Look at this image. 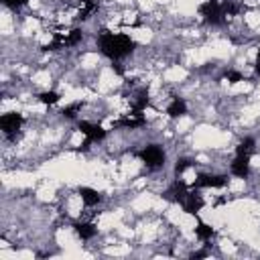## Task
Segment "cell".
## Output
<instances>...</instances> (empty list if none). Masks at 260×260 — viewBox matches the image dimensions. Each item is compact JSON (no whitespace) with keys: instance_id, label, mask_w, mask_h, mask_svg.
Masks as SVG:
<instances>
[{"instance_id":"obj_1","label":"cell","mask_w":260,"mask_h":260,"mask_svg":"<svg viewBox=\"0 0 260 260\" xmlns=\"http://www.w3.org/2000/svg\"><path fill=\"white\" fill-rule=\"evenodd\" d=\"M98 47L110 61H120L134 51V39L126 32L102 30L98 35Z\"/></svg>"},{"instance_id":"obj_2","label":"cell","mask_w":260,"mask_h":260,"mask_svg":"<svg viewBox=\"0 0 260 260\" xmlns=\"http://www.w3.org/2000/svg\"><path fill=\"white\" fill-rule=\"evenodd\" d=\"M138 156L144 162V167L150 169V171H156V169H160L165 165V150L158 144H146L138 152Z\"/></svg>"},{"instance_id":"obj_3","label":"cell","mask_w":260,"mask_h":260,"mask_svg":"<svg viewBox=\"0 0 260 260\" xmlns=\"http://www.w3.org/2000/svg\"><path fill=\"white\" fill-rule=\"evenodd\" d=\"M77 128L79 132L85 136V142H83V148L91 142H100L108 136V130L102 126V124H95V122H87V120H79L77 122Z\"/></svg>"},{"instance_id":"obj_4","label":"cell","mask_w":260,"mask_h":260,"mask_svg":"<svg viewBox=\"0 0 260 260\" xmlns=\"http://www.w3.org/2000/svg\"><path fill=\"white\" fill-rule=\"evenodd\" d=\"M22 124H24V116L20 112H6L0 116V128L8 138H14L16 132L22 128Z\"/></svg>"},{"instance_id":"obj_5","label":"cell","mask_w":260,"mask_h":260,"mask_svg":"<svg viewBox=\"0 0 260 260\" xmlns=\"http://www.w3.org/2000/svg\"><path fill=\"white\" fill-rule=\"evenodd\" d=\"M228 185V175H211V173H201L193 181L191 187L195 189H221Z\"/></svg>"},{"instance_id":"obj_6","label":"cell","mask_w":260,"mask_h":260,"mask_svg":"<svg viewBox=\"0 0 260 260\" xmlns=\"http://www.w3.org/2000/svg\"><path fill=\"white\" fill-rule=\"evenodd\" d=\"M189 191H191V185L177 177V179L169 185V189L165 191V197H167V199H171V201H175V203H179V205H183V201L187 199Z\"/></svg>"},{"instance_id":"obj_7","label":"cell","mask_w":260,"mask_h":260,"mask_svg":"<svg viewBox=\"0 0 260 260\" xmlns=\"http://www.w3.org/2000/svg\"><path fill=\"white\" fill-rule=\"evenodd\" d=\"M150 100H148V89L146 87H138L132 91V98H130V114H136V116H144V110L148 108Z\"/></svg>"},{"instance_id":"obj_8","label":"cell","mask_w":260,"mask_h":260,"mask_svg":"<svg viewBox=\"0 0 260 260\" xmlns=\"http://www.w3.org/2000/svg\"><path fill=\"white\" fill-rule=\"evenodd\" d=\"M250 158L248 154H236L234 160L230 162V173L238 179H246L250 175Z\"/></svg>"},{"instance_id":"obj_9","label":"cell","mask_w":260,"mask_h":260,"mask_svg":"<svg viewBox=\"0 0 260 260\" xmlns=\"http://www.w3.org/2000/svg\"><path fill=\"white\" fill-rule=\"evenodd\" d=\"M203 205H205V201H203V197L199 195V189H195V187H191V191H189V195H187V199L183 201V211L185 213H191V215H197L201 209H203Z\"/></svg>"},{"instance_id":"obj_10","label":"cell","mask_w":260,"mask_h":260,"mask_svg":"<svg viewBox=\"0 0 260 260\" xmlns=\"http://www.w3.org/2000/svg\"><path fill=\"white\" fill-rule=\"evenodd\" d=\"M77 193H79V197H81V203L85 205V207H95L100 201H102V193L98 191V189H93V187H79L77 189Z\"/></svg>"},{"instance_id":"obj_11","label":"cell","mask_w":260,"mask_h":260,"mask_svg":"<svg viewBox=\"0 0 260 260\" xmlns=\"http://www.w3.org/2000/svg\"><path fill=\"white\" fill-rule=\"evenodd\" d=\"M73 230H75V234H77V238L81 240V242H89L93 236H95V225L93 223H89V221H75L73 223Z\"/></svg>"},{"instance_id":"obj_12","label":"cell","mask_w":260,"mask_h":260,"mask_svg":"<svg viewBox=\"0 0 260 260\" xmlns=\"http://www.w3.org/2000/svg\"><path fill=\"white\" fill-rule=\"evenodd\" d=\"M95 10H98V2H95V0H79V2H77L75 18H77V20H87Z\"/></svg>"},{"instance_id":"obj_13","label":"cell","mask_w":260,"mask_h":260,"mask_svg":"<svg viewBox=\"0 0 260 260\" xmlns=\"http://www.w3.org/2000/svg\"><path fill=\"white\" fill-rule=\"evenodd\" d=\"M167 114L169 118H181L187 114V102L183 98H173L167 106Z\"/></svg>"},{"instance_id":"obj_14","label":"cell","mask_w":260,"mask_h":260,"mask_svg":"<svg viewBox=\"0 0 260 260\" xmlns=\"http://www.w3.org/2000/svg\"><path fill=\"white\" fill-rule=\"evenodd\" d=\"M195 236H197V240L199 242H209L213 236H215V230L209 225V223H205V221H197V225H195Z\"/></svg>"},{"instance_id":"obj_15","label":"cell","mask_w":260,"mask_h":260,"mask_svg":"<svg viewBox=\"0 0 260 260\" xmlns=\"http://www.w3.org/2000/svg\"><path fill=\"white\" fill-rule=\"evenodd\" d=\"M254 148H256V140L252 136H244L238 142V146H236V154H248V156H252Z\"/></svg>"},{"instance_id":"obj_16","label":"cell","mask_w":260,"mask_h":260,"mask_svg":"<svg viewBox=\"0 0 260 260\" xmlns=\"http://www.w3.org/2000/svg\"><path fill=\"white\" fill-rule=\"evenodd\" d=\"M59 100H61V93L59 91H53V89L39 93V102L45 104V106H55V104H59Z\"/></svg>"},{"instance_id":"obj_17","label":"cell","mask_w":260,"mask_h":260,"mask_svg":"<svg viewBox=\"0 0 260 260\" xmlns=\"http://www.w3.org/2000/svg\"><path fill=\"white\" fill-rule=\"evenodd\" d=\"M81 108H83V102H73V104L65 106V108L61 110V114L71 120V118H77V114H81Z\"/></svg>"},{"instance_id":"obj_18","label":"cell","mask_w":260,"mask_h":260,"mask_svg":"<svg viewBox=\"0 0 260 260\" xmlns=\"http://www.w3.org/2000/svg\"><path fill=\"white\" fill-rule=\"evenodd\" d=\"M193 165H195V162H193V160H189V158H179V160H177V165H175V175H177V177H179V175H183V173H185L189 167H193Z\"/></svg>"},{"instance_id":"obj_19","label":"cell","mask_w":260,"mask_h":260,"mask_svg":"<svg viewBox=\"0 0 260 260\" xmlns=\"http://www.w3.org/2000/svg\"><path fill=\"white\" fill-rule=\"evenodd\" d=\"M225 79H228L230 83H238V81H244V75H242L240 71H236V69H228V71H225Z\"/></svg>"},{"instance_id":"obj_20","label":"cell","mask_w":260,"mask_h":260,"mask_svg":"<svg viewBox=\"0 0 260 260\" xmlns=\"http://www.w3.org/2000/svg\"><path fill=\"white\" fill-rule=\"evenodd\" d=\"M2 2H4L8 8H14V10H16V8H22L28 0H2Z\"/></svg>"},{"instance_id":"obj_21","label":"cell","mask_w":260,"mask_h":260,"mask_svg":"<svg viewBox=\"0 0 260 260\" xmlns=\"http://www.w3.org/2000/svg\"><path fill=\"white\" fill-rule=\"evenodd\" d=\"M205 256H209V252H207V250H197V252H191V258H205Z\"/></svg>"},{"instance_id":"obj_22","label":"cell","mask_w":260,"mask_h":260,"mask_svg":"<svg viewBox=\"0 0 260 260\" xmlns=\"http://www.w3.org/2000/svg\"><path fill=\"white\" fill-rule=\"evenodd\" d=\"M254 69H256V73L260 75V49H258V53H256V61H254Z\"/></svg>"}]
</instances>
